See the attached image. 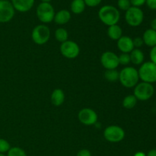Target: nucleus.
<instances>
[{
	"label": "nucleus",
	"mask_w": 156,
	"mask_h": 156,
	"mask_svg": "<svg viewBox=\"0 0 156 156\" xmlns=\"http://www.w3.org/2000/svg\"><path fill=\"white\" fill-rule=\"evenodd\" d=\"M130 1L131 5L134 7H140V6L143 5L146 3V0H129Z\"/></svg>",
	"instance_id": "obj_30"
},
{
	"label": "nucleus",
	"mask_w": 156,
	"mask_h": 156,
	"mask_svg": "<svg viewBox=\"0 0 156 156\" xmlns=\"http://www.w3.org/2000/svg\"><path fill=\"white\" fill-rule=\"evenodd\" d=\"M139 77L143 82H156V65L152 62H146L142 64L138 71Z\"/></svg>",
	"instance_id": "obj_3"
},
{
	"label": "nucleus",
	"mask_w": 156,
	"mask_h": 156,
	"mask_svg": "<svg viewBox=\"0 0 156 156\" xmlns=\"http://www.w3.org/2000/svg\"><path fill=\"white\" fill-rule=\"evenodd\" d=\"M137 99L133 94H129V95L126 96L123 100V107L125 109L130 110L133 109L134 107L137 104Z\"/></svg>",
	"instance_id": "obj_21"
},
{
	"label": "nucleus",
	"mask_w": 156,
	"mask_h": 156,
	"mask_svg": "<svg viewBox=\"0 0 156 156\" xmlns=\"http://www.w3.org/2000/svg\"><path fill=\"white\" fill-rule=\"evenodd\" d=\"M105 78L109 82L119 80V72L117 69H108L105 73Z\"/></svg>",
	"instance_id": "obj_23"
},
{
	"label": "nucleus",
	"mask_w": 156,
	"mask_h": 156,
	"mask_svg": "<svg viewBox=\"0 0 156 156\" xmlns=\"http://www.w3.org/2000/svg\"><path fill=\"white\" fill-rule=\"evenodd\" d=\"M7 156H27V154L21 148L11 147L8 152Z\"/></svg>",
	"instance_id": "obj_24"
},
{
	"label": "nucleus",
	"mask_w": 156,
	"mask_h": 156,
	"mask_svg": "<svg viewBox=\"0 0 156 156\" xmlns=\"http://www.w3.org/2000/svg\"><path fill=\"white\" fill-rule=\"evenodd\" d=\"M85 9V3L84 0H73L71 3V11L76 15L82 14Z\"/></svg>",
	"instance_id": "obj_20"
},
{
	"label": "nucleus",
	"mask_w": 156,
	"mask_h": 156,
	"mask_svg": "<svg viewBox=\"0 0 156 156\" xmlns=\"http://www.w3.org/2000/svg\"><path fill=\"white\" fill-rule=\"evenodd\" d=\"M117 48L122 53H129L134 49L133 39L129 36H122L117 41Z\"/></svg>",
	"instance_id": "obj_13"
},
{
	"label": "nucleus",
	"mask_w": 156,
	"mask_h": 156,
	"mask_svg": "<svg viewBox=\"0 0 156 156\" xmlns=\"http://www.w3.org/2000/svg\"><path fill=\"white\" fill-rule=\"evenodd\" d=\"M0 156H7V155H5L4 153H0Z\"/></svg>",
	"instance_id": "obj_38"
},
{
	"label": "nucleus",
	"mask_w": 156,
	"mask_h": 156,
	"mask_svg": "<svg viewBox=\"0 0 156 156\" xmlns=\"http://www.w3.org/2000/svg\"><path fill=\"white\" fill-rule=\"evenodd\" d=\"M123 30L118 24L109 26L108 29V35L113 41H118L123 36Z\"/></svg>",
	"instance_id": "obj_19"
},
{
	"label": "nucleus",
	"mask_w": 156,
	"mask_h": 156,
	"mask_svg": "<svg viewBox=\"0 0 156 156\" xmlns=\"http://www.w3.org/2000/svg\"><path fill=\"white\" fill-rule=\"evenodd\" d=\"M155 92L154 86L150 83L141 82L138 83L134 87L133 95L137 100L147 101L152 97Z\"/></svg>",
	"instance_id": "obj_7"
},
{
	"label": "nucleus",
	"mask_w": 156,
	"mask_h": 156,
	"mask_svg": "<svg viewBox=\"0 0 156 156\" xmlns=\"http://www.w3.org/2000/svg\"><path fill=\"white\" fill-rule=\"evenodd\" d=\"M102 0H84L85 5L88 7H96L101 4Z\"/></svg>",
	"instance_id": "obj_28"
},
{
	"label": "nucleus",
	"mask_w": 156,
	"mask_h": 156,
	"mask_svg": "<svg viewBox=\"0 0 156 156\" xmlns=\"http://www.w3.org/2000/svg\"><path fill=\"white\" fill-rule=\"evenodd\" d=\"M59 50L64 57L70 59L76 58L80 53V48L77 43L69 40L61 44Z\"/></svg>",
	"instance_id": "obj_9"
},
{
	"label": "nucleus",
	"mask_w": 156,
	"mask_h": 156,
	"mask_svg": "<svg viewBox=\"0 0 156 156\" xmlns=\"http://www.w3.org/2000/svg\"><path fill=\"white\" fill-rule=\"evenodd\" d=\"M35 0H12L15 10L19 12H27L32 9Z\"/></svg>",
	"instance_id": "obj_14"
},
{
	"label": "nucleus",
	"mask_w": 156,
	"mask_h": 156,
	"mask_svg": "<svg viewBox=\"0 0 156 156\" xmlns=\"http://www.w3.org/2000/svg\"><path fill=\"white\" fill-rule=\"evenodd\" d=\"M104 137L110 143H120L124 139L125 131L120 126L111 125L105 128L104 130Z\"/></svg>",
	"instance_id": "obj_6"
},
{
	"label": "nucleus",
	"mask_w": 156,
	"mask_h": 156,
	"mask_svg": "<svg viewBox=\"0 0 156 156\" xmlns=\"http://www.w3.org/2000/svg\"><path fill=\"white\" fill-rule=\"evenodd\" d=\"M99 19L107 26L117 24L120 18V14L118 9L113 5H104L98 12Z\"/></svg>",
	"instance_id": "obj_1"
},
{
	"label": "nucleus",
	"mask_w": 156,
	"mask_h": 156,
	"mask_svg": "<svg viewBox=\"0 0 156 156\" xmlns=\"http://www.w3.org/2000/svg\"><path fill=\"white\" fill-rule=\"evenodd\" d=\"M69 34L68 31L63 27H59L57 28L55 31V38L58 42H60L61 44L65 41H68Z\"/></svg>",
	"instance_id": "obj_22"
},
{
	"label": "nucleus",
	"mask_w": 156,
	"mask_h": 156,
	"mask_svg": "<svg viewBox=\"0 0 156 156\" xmlns=\"http://www.w3.org/2000/svg\"><path fill=\"white\" fill-rule=\"evenodd\" d=\"M117 5L120 10L126 12L131 7V3L129 0H118Z\"/></svg>",
	"instance_id": "obj_27"
},
{
	"label": "nucleus",
	"mask_w": 156,
	"mask_h": 156,
	"mask_svg": "<svg viewBox=\"0 0 156 156\" xmlns=\"http://www.w3.org/2000/svg\"><path fill=\"white\" fill-rule=\"evenodd\" d=\"M76 156H91V153L88 149H83L78 152Z\"/></svg>",
	"instance_id": "obj_32"
},
{
	"label": "nucleus",
	"mask_w": 156,
	"mask_h": 156,
	"mask_svg": "<svg viewBox=\"0 0 156 156\" xmlns=\"http://www.w3.org/2000/svg\"><path fill=\"white\" fill-rule=\"evenodd\" d=\"M119 63L123 66H127L130 62V56L129 53H122L121 54L118 56Z\"/></svg>",
	"instance_id": "obj_25"
},
{
	"label": "nucleus",
	"mask_w": 156,
	"mask_h": 156,
	"mask_svg": "<svg viewBox=\"0 0 156 156\" xmlns=\"http://www.w3.org/2000/svg\"><path fill=\"white\" fill-rule=\"evenodd\" d=\"M146 3L149 9L152 10H156V0H146Z\"/></svg>",
	"instance_id": "obj_33"
},
{
	"label": "nucleus",
	"mask_w": 156,
	"mask_h": 156,
	"mask_svg": "<svg viewBox=\"0 0 156 156\" xmlns=\"http://www.w3.org/2000/svg\"><path fill=\"white\" fill-rule=\"evenodd\" d=\"M15 9L8 0H0V23L10 21L15 15Z\"/></svg>",
	"instance_id": "obj_10"
},
{
	"label": "nucleus",
	"mask_w": 156,
	"mask_h": 156,
	"mask_svg": "<svg viewBox=\"0 0 156 156\" xmlns=\"http://www.w3.org/2000/svg\"><path fill=\"white\" fill-rule=\"evenodd\" d=\"M143 42L148 47H153L156 46V31L152 29H148L144 32L143 36Z\"/></svg>",
	"instance_id": "obj_17"
},
{
	"label": "nucleus",
	"mask_w": 156,
	"mask_h": 156,
	"mask_svg": "<svg viewBox=\"0 0 156 156\" xmlns=\"http://www.w3.org/2000/svg\"><path fill=\"white\" fill-rule=\"evenodd\" d=\"M78 119L85 126H91L97 123L98 114L91 108H83L78 114Z\"/></svg>",
	"instance_id": "obj_12"
},
{
	"label": "nucleus",
	"mask_w": 156,
	"mask_h": 156,
	"mask_svg": "<svg viewBox=\"0 0 156 156\" xmlns=\"http://www.w3.org/2000/svg\"><path fill=\"white\" fill-rule=\"evenodd\" d=\"M50 30L45 24L37 25L31 33L32 41L37 45L47 44L50 38Z\"/></svg>",
	"instance_id": "obj_5"
},
{
	"label": "nucleus",
	"mask_w": 156,
	"mask_h": 156,
	"mask_svg": "<svg viewBox=\"0 0 156 156\" xmlns=\"http://www.w3.org/2000/svg\"><path fill=\"white\" fill-rule=\"evenodd\" d=\"M149 56H150L151 62H152L156 65V46L152 47V50H151L150 55Z\"/></svg>",
	"instance_id": "obj_31"
},
{
	"label": "nucleus",
	"mask_w": 156,
	"mask_h": 156,
	"mask_svg": "<svg viewBox=\"0 0 156 156\" xmlns=\"http://www.w3.org/2000/svg\"><path fill=\"white\" fill-rule=\"evenodd\" d=\"M139 73L138 70L134 67L126 66L119 72V81L123 87L131 88L138 84Z\"/></svg>",
	"instance_id": "obj_2"
},
{
	"label": "nucleus",
	"mask_w": 156,
	"mask_h": 156,
	"mask_svg": "<svg viewBox=\"0 0 156 156\" xmlns=\"http://www.w3.org/2000/svg\"><path fill=\"white\" fill-rule=\"evenodd\" d=\"M134 156H146V155L143 152H137Z\"/></svg>",
	"instance_id": "obj_36"
},
{
	"label": "nucleus",
	"mask_w": 156,
	"mask_h": 156,
	"mask_svg": "<svg viewBox=\"0 0 156 156\" xmlns=\"http://www.w3.org/2000/svg\"><path fill=\"white\" fill-rule=\"evenodd\" d=\"M65 93L60 88H56L53 90L50 96L52 104L56 107L61 106L65 101Z\"/></svg>",
	"instance_id": "obj_16"
},
{
	"label": "nucleus",
	"mask_w": 156,
	"mask_h": 156,
	"mask_svg": "<svg viewBox=\"0 0 156 156\" xmlns=\"http://www.w3.org/2000/svg\"><path fill=\"white\" fill-rule=\"evenodd\" d=\"M41 1H42L43 2H51L52 0H41Z\"/></svg>",
	"instance_id": "obj_37"
},
{
	"label": "nucleus",
	"mask_w": 156,
	"mask_h": 156,
	"mask_svg": "<svg viewBox=\"0 0 156 156\" xmlns=\"http://www.w3.org/2000/svg\"><path fill=\"white\" fill-rule=\"evenodd\" d=\"M54 8L50 2H41L37 8V16L44 24L52 22L55 16Z\"/></svg>",
	"instance_id": "obj_4"
},
{
	"label": "nucleus",
	"mask_w": 156,
	"mask_h": 156,
	"mask_svg": "<svg viewBox=\"0 0 156 156\" xmlns=\"http://www.w3.org/2000/svg\"><path fill=\"white\" fill-rule=\"evenodd\" d=\"M133 46L134 48L139 49L140 47H141L144 44L143 42V40L142 37H136L133 40Z\"/></svg>",
	"instance_id": "obj_29"
},
{
	"label": "nucleus",
	"mask_w": 156,
	"mask_h": 156,
	"mask_svg": "<svg viewBox=\"0 0 156 156\" xmlns=\"http://www.w3.org/2000/svg\"><path fill=\"white\" fill-rule=\"evenodd\" d=\"M146 156H156V149H152L149 151Z\"/></svg>",
	"instance_id": "obj_35"
},
{
	"label": "nucleus",
	"mask_w": 156,
	"mask_h": 156,
	"mask_svg": "<svg viewBox=\"0 0 156 156\" xmlns=\"http://www.w3.org/2000/svg\"><path fill=\"white\" fill-rule=\"evenodd\" d=\"M129 56H130V62H133L134 65H141L145 59L143 52L140 49L137 48H134L129 53Z\"/></svg>",
	"instance_id": "obj_18"
},
{
	"label": "nucleus",
	"mask_w": 156,
	"mask_h": 156,
	"mask_svg": "<svg viewBox=\"0 0 156 156\" xmlns=\"http://www.w3.org/2000/svg\"><path fill=\"white\" fill-rule=\"evenodd\" d=\"M101 63L104 68L106 69V70L117 69L120 65L118 56L111 51H106L102 53L101 56Z\"/></svg>",
	"instance_id": "obj_11"
},
{
	"label": "nucleus",
	"mask_w": 156,
	"mask_h": 156,
	"mask_svg": "<svg viewBox=\"0 0 156 156\" xmlns=\"http://www.w3.org/2000/svg\"><path fill=\"white\" fill-rule=\"evenodd\" d=\"M151 29L156 31V18H154L151 22Z\"/></svg>",
	"instance_id": "obj_34"
},
{
	"label": "nucleus",
	"mask_w": 156,
	"mask_h": 156,
	"mask_svg": "<svg viewBox=\"0 0 156 156\" xmlns=\"http://www.w3.org/2000/svg\"><path fill=\"white\" fill-rule=\"evenodd\" d=\"M11 149L10 143L5 139L0 138V153H5Z\"/></svg>",
	"instance_id": "obj_26"
},
{
	"label": "nucleus",
	"mask_w": 156,
	"mask_h": 156,
	"mask_svg": "<svg viewBox=\"0 0 156 156\" xmlns=\"http://www.w3.org/2000/svg\"><path fill=\"white\" fill-rule=\"evenodd\" d=\"M144 19L143 12L138 7L131 6L126 12L125 20L131 27H138L143 23Z\"/></svg>",
	"instance_id": "obj_8"
},
{
	"label": "nucleus",
	"mask_w": 156,
	"mask_h": 156,
	"mask_svg": "<svg viewBox=\"0 0 156 156\" xmlns=\"http://www.w3.org/2000/svg\"><path fill=\"white\" fill-rule=\"evenodd\" d=\"M70 19H71V13L68 10L62 9L55 14L53 21L56 24L63 25V24H67L70 21Z\"/></svg>",
	"instance_id": "obj_15"
}]
</instances>
